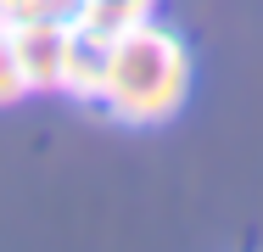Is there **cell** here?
<instances>
[{
    "mask_svg": "<svg viewBox=\"0 0 263 252\" xmlns=\"http://www.w3.org/2000/svg\"><path fill=\"white\" fill-rule=\"evenodd\" d=\"M191 79H196V62L179 28L146 17L106 40L101 106L129 129H157L191 101Z\"/></svg>",
    "mask_w": 263,
    "mask_h": 252,
    "instance_id": "1",
    "label": "cell"
},
{
    "mask_svg": "<svg viewBox=\"0 0 263 252\" xmlns=\"http://www.w3.org/2000/svg\"><path fill=\"white\" fill-rule=\"evenodd\" d=\"M11 28V45H17V62H23V79H28V96L34 90H56L62 84V62H67V45H73V23H6Z\"/></svg>",
    "mask_w": 263,
    "mask_h": 252,
    "instance_id": "2",
    "label": "cell"
},
{
    "mask_svg": "<svg viewBox=\"0 0 263 252\" xmlns=\"http://www.w3.org/2000/svg\"><path fill=\"white\" fill-rule=\"evenodd\" d=\"M146 17H157V0H79L73 28L106 45L112 34H123V28H135V23H146Z\"/></svg>",
    "mask_w": 263,
    "mask_h": 252,
    "instance_id": "3",
    "label": "cell"
},
{
    "mask_svg": "<svg viewBox=\"0 0 263 252\" xmlns=\"http://www.w3.org/2000/svg\"><path fill=\"white\" fill-rule=\"evenodd\" d=\"M101 67H106V45L73 28V45H67L62 84H56V90H62V96H73V101H101Z\"/></svg>",
    "mask_w": 263,
    "mask_h": 252,
    "instance_id": "4",
    "label": "cell"
},
{
    "mask_svg": "<svg viewBox=\"0 0 263 252\" xmlns=\"http://www.w3.org/2000/svg\"><path fill=\"white\" fill-rule=\"evenodd\" d=\"M73 11H79V0H0V23H40V17L73 23Z\"/></svg>",
    "mask_w": 263,
    "mask_h": 252,
    "instance_id": "5",
    "label": "cell"
},
{
    "mask_svg": "<svg viewBox=\"0 0 263 252\" xmlns=\"http://www.w3.org/2000/svg\"><path fill=\"white\" fill-rule=\"evenodd\" d=\"M23 96H28V79H23V62L11 45V28L0 23V106H17Z\"/></svg>",
    "mask_w": 263,
    "mask_h": 252,
    "instance_id": "6",
    "label": "cell"
}]
</instances>
